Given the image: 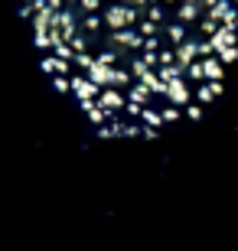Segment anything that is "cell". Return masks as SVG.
Segmentation results:
<instances>
[{
    "instance_id": "cell-1",
    "label": "cell",
    "mask_w": 238,
    "mask_h": 251,
    "mask_svg": "<svg viewBox=\"0 0 238 251\" xmlns=\"http://www.w3.org/2000/svg\"><path fill=\"white\" fill-rule=\"evenodd\" d=\"M36 43L59 92L101 137L199 118L235 59L238 0H33Z\"/></svg>"
}]
</instances>
